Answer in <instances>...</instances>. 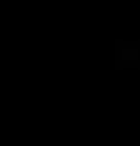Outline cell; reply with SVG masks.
I'll return each instance as SVG.
<instances>
[{
  "label": "cell",
  "instance_id": "obj_1",
  "mask_svg": "<svg viewBox=\"0 0 140 146\" xmlns=\"http://www.w3.org/2000/svg\"><path fill=\"white\" fill-rule=\"evenodd\" d=\"M121 56H123V60H132V58H138V51H130V49H125V51L121 53Z\"/></svg>",
  "mask_w": 140,
  "mask_h": 146
}]
</instances>
